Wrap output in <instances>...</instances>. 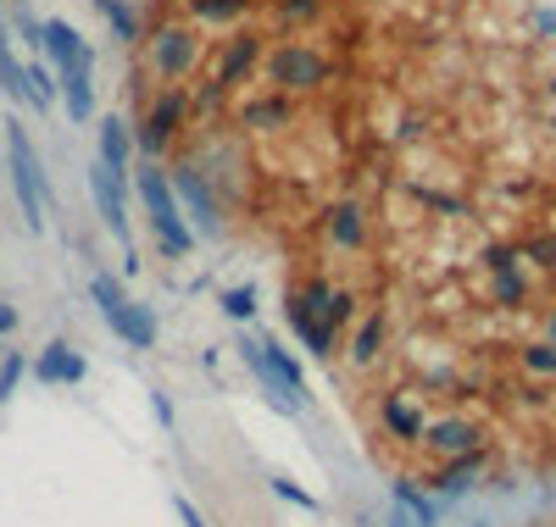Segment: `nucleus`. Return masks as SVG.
<instances>
[{
    "label": "nucleus",
    "instance_id": "nucleus-3",
    "mask_svg": "<svg viewBox=\"0 0 556 527\" xmlns=\"http://www.w3.org/2000/svg\"><path fill=\"white\" fill-rule=\"evenodd\" d=\"M89 295H96V306H101L106 327L117 333V339H123L128 350H151V345H156V317H151V306L128 300L117 278L96 272V278H89Z\"/></svg>",
    "mask_w": 556,
    "mask_h": 527
},
{
    "label": "nucleus",
    "instance_id": "nucleus-1",
    "mask_svg": "<svg viewBox=\"0 0 556 527\" xmlns=\"http://www.w3.org/2000/svg\"><path fill=\"white\" fill-rule=\"evenodd\" d=\"M139 201H146V217H151V228H156L167 256H190L195 250V233H190V222H184V206L173 195V178L156 162L139 167Z\"/></svg>",
    "mask_w": 556,
    "mask_h": 527
},
{
    "label": "nucleus",
    "instance_id": "nucleus-16",
    "mask_svg": "<svg viewBox=\"0 0 556 527\" xmlns=\"http://www.w3.org/2000/svg\"><path fill=\"white\" fill-rule=\"evenodd\" d=\"M323 233H329V245H340V250H362L367 245V211L356 201H340L323 217Z\"/></svg>",
    "mask_w": 556,
    "mask_h": 527
},
{
    "label": "nucleus",
    "instance_id": "nucleus-14",
    "mask_svg": "<svg viewBox=\"0 0 556 527\" xmlns=\"http://www.w3.org/2000/svg\"><path fill=\"white\" fill-rule=\"evenodd\" d=\"M285 322H290V333L312 350V356H329L334 350V333L323 327V317L312 311V300L301 295V290H290V300H285Z\"/></svg>",
    "mask_w": 556,
    "mask_h": 527
},
{
    "label": "nucleus",
    "instance_id": "nucleus-6",
    "mask_svg": "<svg viewBox=\"0 0 556 527\" xmlns=\"http://www.w3.org/2000/svg\"><path fill=\"white\" fill-rule=\"evenodd\" d=\"M245 367L256 372V383L278 400V406H301L306 400V372H301V361L290 356V350H278L273 339H245Z\"/></svg>",
    "mask_w": 556,
    "mask_h": 527
},
{
    "label": "nucleus",
    "instance_id": "nucleus-12",
    "mask_svg": "<svg viewBox=\"0 0 556 527\" xmlns=\"http://www.w3.org/2000/svg\"><path fill=\"white\" fill-rule=\"evenodd\" d=\"M173 195H178L184 206H190V217H195V228H201V233H217V228H223V206H217L212 189L201 183V172H195V167H178V172H173Z\"/></svg>",
    "mask_w": 556,
    "mask_h": 527
},
{
    "label": "nucleus",
    "instance_id": "nucleus-18",
    "mask_svg": "<svg viewBox=\"0 0 556 527\" xmlns=\"http://www.w3.org/2000/svg\"><path fill=\"white\" fill-rule=\"evenodd\" d=\"M384 345H390V311H374L362 327H356V339H351V361L356 367H374L379 356H384Z\"/></svg>",
    "mask_w": 556,
    "mask_h": 527
},
{
    "label": "nucleus",
    "instance_id": "nucleus-26",
    "mask_svg": "<svg viewBox=\"0 0 556 527\" xmlns=\"http://www.w3.org/2000/svg\"><path fill=\"white\" fill-rule=\"evenodd\" d=\"M223 311L235 317V322H251V317H256V290H251V283H240V290H228V295H223Z\"/></svg>",
    "mask_w": 556,
    "mask_h": 527
},
{
    "label": "nucleus",
    "instance_id": "nucleus-20",
    "mask_svg": "<svg viewBox=\"0 0 556 527\" xmlns=\"http://www.w3.org/2000/svg\"><path fill=\"white\" fill-rule=\"evenodd\" d=\"M62 106L73 123H89V112H96V89H89V62L67 67L62 73Z\"/></svg>",
    "mask_w": 556,
    "mask_h": 527
},
{
    "label": "nucleus",
    "instance_id": "nucleus-9",
    "mask_svg": "<svg viewBox=\"0 0 556 527\" xmlns=\"http://www.w3.org/2000/svg\"><path fill=\"white\" fill-rule=\"evenodd\" d=\"M184 112H190V94H184L178 83L173 89H162L156 101H151V112H146V123H139V145H146L151 156L167 145V139L184 128Z\"/></svg>",
    "mask_w": 556,
    "mask_h": 527
},
{
    "label": "nucleus",
    "instance_id": "nucleus-22",
    "mask_svg": "<svg viewBox=\"0 0 556 527\" xmlns=\"http://www.w3.org/2000/svg\"><path fill=\"white\" fill-rule=\"evenodd\" d=\"M128 156H134V133L123 128V117H106V123H101V162H106L112 172H123Z\"/></svg>",
    "mask_w": 556,
    "mask_h": 527
},
{
    "label": "nucleus",
    "instance_id": "nucleus-15",
    "mask_svg": "<svg viewBox=\"0 0 556 527\" xmlns=\"http://www.w3.org/2000/svg\"><path fill=\"white\" fill-rule=\"evenodd\" d=\"M379 422H384V434H395V439H424V411H417V400L406 395V389H384L379 395Z\"/></svg>",
    "mask_w": 556,
    "mask_h": 527
},
{
    "label": "nucleus",
    "instance_id": "nucleus-23",
    "mask_svg": "<svg viewBox=\"0 0 556 527\" xmlns=\"http://www.w3.org/2000/svg\"><path fill=\"white\" fill-rule=\"evenodd\" d=\"M190 12H195V23L223 28V23H240L251 12V0H190Z\"/></svg>",
    "mask_w": 556,
    "mask_h": 527
},
{
    "label": "nucleus",
    "instance_id": "nucleus-25",
    "mask_svg": "<svg viewBox=\"0 0 556 527\" xmlns=\"http://www.w3.org/2000/svg\"><path fill=\"white\" fill-rule=\"evenodd\" d=\"M23 83H28V101H34V112H45L56 101V83H51V73H45L39 62H28V73H23Z\"/></svg>",
    "mask_w": 556,
    "mask_h": 527
},
{
    "label": "nucleus",
    "instance_id": "nucleus-10",
    "mask_svg": "<svg viewBox=\"0 0 556 527\" xmlns=\"http://www.w3.org/2000/svg\"><path fill=\"white\" fill-rule=\"evenodd\" d=\"M89 195H96L101 222L123 239V250H128V195H123V172H112L106 162H96V167H89Z\"/></svg>",
    "mask_w": 556,
    "mask_h": 527
},
{
    "label": "nucleus",
    "instance_id": "nucleus-2",
    "mask_svg": "<svg viewBox=\"0 0 556 527\" xmlns=\"http://www.w3.org/2000/svg\"><path fill=\"white\" fill-rule=\"evenodd\" d=\"M262 73H267V89L278 94H306V89H323L334 73V62L317 51V44L306 39H285V44H273V51L262 56Z\"/></svg>",
    "mask_w": 556,
    "mask_h": 527
},
{
    "label": "nucleus",
    "instance_id": "nucleus-24",
    "mask_svg": "<svg viewBox=\"0 0 556 527\" xmlns=\"http://www.w3.org/2000/svg\"><path fill=\"white\" fill-rule=\"evenodd\" d=\"M23 73H28V67H17V56H12V39H7V28H0V89H7L12 101H28V83H23Z\"/></svg>",
    "mask_w": 556,
    "mask_h": 527
},
{
    "label": "nucleus",
    "instance_id": "nucleus-5",
    "mask_svg": "<svg viewBox=\"0 0 556 527\" xmlns=\"http://www.w3.org/2000/svg\"><path fill=\"white\" fill-rule=\"evenodd\" d=\"M201 56H206V39H201V28H190V23H162V28H151V39H146V67H151L162 83H184V78L201 67Z\"/></svg>",
    "mask_w": 556,
    "mask_h": 527
},
{
    "label": "nucleus",
    "instance_id": "nucleus-27",
    "mask_svg": "<svg viewBox=\"0 0 556 527\" xmlns=\"http://www.w3.org/2000/svg\"><path fill=\"white\" fill-rule=\"evenodd\" d=\"M273 7H278V17H285V23H312L323 12V0H273Z\"/></svg>",
    "mask_w": 556,
    "mask_h": 527
},
{
    "label": "nucleus",
    "instance_id": "nucleus-11",
    "mask_svg": "<svg viewBox=\"0 0 556 527\" xmlns=\"http://www.w3.org/2000/svg\"><path fill=\"white\" fill-rule=\"evenodd\" d=\"M301 295L312 300V311L323 317V327H329L334 339L356 322V290H340V283H329V278H312V283H301Z\"/></svg>",
    "mask_w": 556,
    "mask_h": 527
},
{
    "label": "nucleus",
    "instance_id": "nucleus-7",
    "mask_svg": "<svg viewBox=\"0 0 556 527\" xmlns=\"http://www.w3.org/2000/svg\"><path fill=\"white\" fill-rule=\"evenodd\" d=\"M256 62H262V39H256V34H235V39L217 51V62H212V73H206V89L195 94V112H217L223 94L256 73Z\"/></svg>",
    "mask_w": 556,
    "mask_h": 527
},
{
    "label": "nucleus",
    "instance_id": "nucleus-29",
    "mask_svg": "<svg viewBox=\"0 0 556 527\" xmlns=\"http://www.w3.org/2000/svg\"><path fill=\"white\" fill-rule=\"evenodd\" d=\"M17 377H23V356H7V367H0V400L17 389Z\"/></svg>",
    "mask_w": 556,
    "mask_h": 527
},
{
    "label": "nucleus",
    "instance_id": "nucleus-8",
    "mask_svg": "<svg viewBox=\"0 0 556 527\" xmlns=\"http://www.w3.org/2000/svg\"><path fill=\"white\" fill-rule=\"evenodd\" d=\"M417 445H424L434 461H462V455L484 450V427L468 422V416H434V422H424V439Z\"/></svg>",
    "mask_w": 556,
    "mask_h": 527
},
{
    "label": "nucleus",
    "instance_id": "nucleus-28",
    "mask_svg": "<svg viewBox=\"0 0 556 527\" xmlns=\"http://www.w3.org/2000/svg\"><path fill=\"white\" fill-rule=\"evenodd\" d=\"M173 511H178V522H184V527H212V522L195 511V500H190V494H173Z\"/></svg>",
    "mask_w": 556,
    "mask_h": 527
},
{
    "label": "nucleus",
    "instance_id": "nucleus-17",
    "mask_svg": "<svg viewBox=\"0 0 556 527\" xmlns=\"http://www.w3.org/2000/svg\"><path fill=\"white\" fill-rule=\"evenodd\" d=\"M390 500H395V511H401L412 527H440V500L424 494V489L412 484V477H395V484H390Z\"/></svg>",
    "mask_w": 556,
    "mask_h": 527
},
{
    "label": "nucleus",
    "instance_id": "nucleus-21",
    "mask_svg": "<svg viewBox=\"0 0 556 527\" xmlns=\"http://www.w3.org/2000/svg\"><path fill=\"white\" fill-rule=\"evenodd\" d=\"M245 117V128H285V123H295V106H290V94H256V101L240 112Z\"/></svg>",
    "mask_w": 556,
    "mask_h": 527
},
{
    "label": "nucleus",
    "instance_id": "nucleus-13",
    "mask_svg": "<svg viewBox=\"0 0 556 527\" xmlns=\"http://www.w3.org/2000/svg\"><path fill=\"white\" fill-rule=\"evenodd\" d=\"M84 372H89V361H84L67 339L45 345V350H39V361H34V377H39V383H51V389H78Z\"/></svg>",
    "mask_w": 556,
    "mask_h": 527
},
{
    "label": "nucleus",
    "instance_id": "nucleus-4",
    "mask_svg": "<svg viewBox=\"0 0 556 527\" xmlns=\"http://www.w3.org/2000/svg\"><path fill=\"white\" fill-rule=\"evenodd\" d=\"M7 167H12V189H17V206H23V222L39 233L45 228V201H51V183H45V167L28 145V128L12 117L7 123Z\"/></svg>",
    "mask_w": 556,
    "mask_h": 527
},
{
    "label": "nucleus",
    "instance_id": "nucleus-19",
    "mask_svg": "<svg viewBox=\"0 0 556 527\" xmlns=\"http://www.w3.org/2000/svg\"><path fill=\"white\" fill-rule=\"evenodd\" d=\"M45 51H51V62H56L62 73L78 67V62H89V44L78 39L73 23H45Z\"/></svg>",
    "mask_w": 556,
    "mask_h": 527
}]
</instances>
